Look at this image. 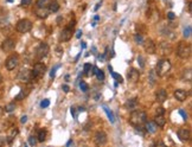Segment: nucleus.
Returning <instances> with one entry per match:
<instances>
[{
	"instance_id": "nucleus-1",
	"label": "nucleus",
	"mask_w": 192,
	"mask_h": 147,
	"mask_svg": "<svg viewBox=\"0 0 192 147\" xmlns=\"http://www.w3.org/2000/svg\"><path fill=\"white\" fill-rule=\"evenodd\" d=\"M147 121V114L142 110H133L130 116H129V122L130 124H133L134 127L137 126H142L145 124V122Z\"/></svg>"
},
{
	"instance_id": "nucleus-2",
	"label": "nucleus",
	"mask_w": 192,
	"mask_h": 147,
	"mask_svg": "<svg viewBox=\"0 0 192 147\" xmlns=\"http://www.w3.org/2000/svg\"><path fill=\"white\" fill-rule=\"evenodd\" d=\"M191 52H192V49H191V45L188 43L179 41L178 47H177V55H178V57H180L183 59H186V58H188L191 56Z\"/></svg>"
},
{
	"instance_id": "nucleus-3",
	"label": "nucleus",
	"mask_w": 192,
	"mask_h": 147,
	"mask_svg": "<svg viewBox=\"0 0 192 147\" xmlns=\"http://www.w3.org/2000/svg\"><path fill=\"white\" fill-rule=\"evenodd\" d=\"M169 70H171V62H169L168 59L164 58V59L159 60V63L156 64V71H155V72H156L158 76L162 77V76H165Z\"/></svg>"
},
{
	"instance_id": "nucleus-4",
	"label": "nucleus",
	"mask_w": 192,
	"mask_h": 147,
	"mask_svg": "<svg viewBox=\"0 0 192 147\" xmlns=\"http://www.w3.org/2000/svg\"><path fill=\"white\" fill-rule=\"evenodd\" d=\"M15 28H17V31L20 32V33H26V32L31 31V28H32V21L28 20V19H20V20L17 23Z\"/></svg>"
},
{
	"instance_id": "nucleus-5",
	"label": "nucleus",
	"mask_w": 192,
	"mask_h": 147,
	"mask_svg": "<svg viewBox=\"0 0 192 147\" xmlns=\"http://www.w3.org/2000/svg\"><path fill=\"white\" fill-rule=\"evenodd\" d=\"M45 71H46L45 64H43V63H36L33 65L32 71H31V79H34L37 77H40L41 75L45 74Z\"/></svg>"
},
{
	"instance_id": "nucleus-6",
	"label": "nucleus",
	"mask_w": 192,
	"mask_h": 147,
	"mask_svg": "<svg viewBox=\"0 0 192 147\" xmlns=\"http://www.w3.org/2000/svg\"><path fill=\"white\" fill-rule=\"evenodd\" d=\"M49 50L50 49H49V45L46 43H40L38 45V47H37V50H36V57L38 59H41V58L46 57L47 53H49Z\"/></svg>"
},
{
	"instance_id": "nucleus-7",
	"label": "nucleus",
	"mask_w": 192,
	"mask_h": 147,
	"mask_svg": "<svg viewBox=\"0 0 192 147\" xmlns=\"http://www.w3.org/2000/svg\"><path fill=\"white\" fill-rule=\"evenodd\" d=\"M18 63H19V57H18L17 55H12V56H9V57L6 59V62H5V66H6L7 70L11 71V70H13V69L17 68Z\"/></svg>"
},
{
	"instance_id": "nucleus-8",
	"label": "nucleus",
	"mask_w": 192,
	"mask_h": 147,
	"mask_svg": "<svg viewBox=\"0 0 192 147\" xmlns=\"http://www.w3.org/2000/svg\"><path fill=\"white\" fill-rule=\"evenodd\" d=\"M14 47H15V41L12 38H6L1 44V50L4 52H11L14 50Z\"/></svg>"
},
{
	"instance_id": "nucleus-9",
	"label": "nucleus",
	"mask_w": 192,
	"mask_h": 147,
	"mask_svg": "<svg viewBox=\"0 0 192 147\" xmlns=\"http://www.w3.org/2000/svg\"><path fill=\"white\" fill-rule=\"evenodd\" d=\"M107 134L103 132V130H98V132H96L95 133V135H94V142L96 143V145H98V146H101V145H104L105 142H107Z\"/></svg>"
},
{
	"instance_id": "nucleus-10",
	"label": "nucleus",
	"mask_w": 192,
	"mask_h": 147,
	"mask_svg": "<svg viewBox=\"0 0 192 147\" xmlns=\"http://www.w3.org/2000/svg\"><path fill=\"white\" fill-rule=\"evenodd\" d=\"M158 50H159V53H160V55H162V56H168V55L172 52V46H171V44L167 43V41H161V43L159 44Z\"/></svg>"
},
{
	"instance_id": "nucleus-11",
	"label": "nucleus",
	"mask_w": 192,
	"mask_h": 147,
	"mask_svg": "<svg viewBox=\"0 0 192 147\" xmlns=\"http://www.w3.org/2000/svg\"><path fill=\"white\" fill-rule=\"evenodd\" d=\"M142 44H143V49H145V51H146L147 53H149V55L155 53L156 46H155V43H154L152 39H146V40H143Z\"/></svg>"
},
{
	"instance_id": "nucleus-12",
	"label": "nucleus",
	"mask_w": 192,
	"mask_h": 147,
	"mask_svg": "<svg viewBox=\"0 0 192 147\" xmlns=\"http://www.w3.org/2000/svg\"><path fill=\"white\" fill-rule=\"evenodd\" d=\"M178 138H179L181 141H188L190 138H191V132H190L187 128L181 127V128H179V130H178Z\"/></svg>"
},
{
	"instance_id": "nucleus-13",
	"label": "nucleus",
	"mask_w": 192,
	"mask_h": 147,
	"mask_svg": "<svg viewBox=\"0 0 192 147\" xmlns=\"http://www.w3.org/2000/svg\"><path fill=\"white\" fill-rule=\"evenodd\" d=\"M72 37V28H70V27H65V28H63V31L60 32V36H59V40L60 41H68V40H70V38Z\"/></svg>"
},
{
	"instance_id": "nucleus-14",
	"label": "nucleus",
	"mask_w": 192,
	"mask_h": 147,
	"mask_svg": "<svg viewBox=\"0 0 192 147\" xmlns=\"http://www.w3.org/2000/svg\"><path fill=\"white\" fill-rule=\"evenodd\" d=\"M127 77H128V81H130V82H133V83H136L137 81H139V77H140V72L136 70V69H134V68H132L129 71H128V75H127Z\"/></svg>"
},
{
	"instance_id": "nucleus-15",
	"label": "nucleus",
	"mask_w": 192,
	"mask_h": 147,
	"mask_svg": "<svg viewBox=\"0 0 192 147\" xmlns=\"http://www.w3.org/2000/svg\"><path fill=\"white\" fill-rule=\"evenodd\" d=\"M187 95H188L187 91L184 90V89H177V90L174 91V97H175L179 102H184V101L186 100Z\"/></svg>"
},
{
	"instance_id": "nucleus-16",
	"label": "nucleus",
	"mask_w": 192,
	"mask_h": 147,
	"mask_svg": "<svg viewBox=\"0 0 192 147\" xmlns=\"http://www.w3.org/2000/svg\"><path fill=\"white\" fill-rule=\"evenodd\" d=\"M18 79H20V81H24V82H27V81H30L31 79V71L30 70H27V69H23L19 74H18Z\"/></svg>"
},
{
	"instance_id": "nucleus-17",
	"label": "nucleus",
	"mask_w": 192,
	"mask_h": 147,
	"mask_svg": "<svg viewBox=\"0 0 192 147\" xmlns=\"http://www.w3.org/2000/svg\"><path fill=\"white\" fill-rule=\"evenodd\" d=\"M145 129H146V132H148V133H151V134H153V133H155L156 130H158V124L154 122V121H146L145 122Z\"/></svg>"
},
{
	"instance_id": "nucleus-18",
	"label": "nucleus",
	"mask_w": 192,
	"mask_h": 147,
	"mask_svg": "<svg viewBox=\"0 0 192 147\" xmlns=\"http://www.w3.org/2000/svg\"><path fill=\"white\" fill-rule=\"evenodd\" d=\"M49 8L47 7H37V9H36V14L39 17V18H46L47 15H49Z\"/></svg>"
},
{
	"instance_id": "nucleus-19",
	"label": "nucleus",
	"mask_w": 192,
	"mask_h": 147,
	"mask_svg": "<svg viewBox=\"0 0 192 147\" xmlns=\"http://www.w3.org/2000/svg\"><path fill=\"white\" fill-rule=\"evenodd\" d=\"M155 97H156V101H159V102H165V100L167 98V92H166V90H165V89L158 90L156 94H155Z\"/></svg>"
},
{
	"instance_id": "nucleus-20",
	"label": "nucleus",
	"mask_w": 192,
	"mask_h": 147,
	"mask_svg": "<svg viewBox=\"0 0 192 147\" xmlns=\"http://www.w3.org/2000/svg\"><path fill=\"white\" fill-rule=\"evenodd\" d=\"M181 79H183L184 82H191V81H192V71H191V69H185V70L183 71Z\"/></svg>"
},
{
	"instance_id": "nucleus-21",
	"label": "nucleus",
	"mask_w": 192,
	"mask_h": 147,
	"mask_svg": "<svg viewBox=\"0 0 192 147\" xmlns=\"http://www.w3.org/2000/svg\"><path fill=\"white\" fill-rule=\"evenodd\" d=\"M126 108L129 109V110H132V111L135 110V109H137V101H136V98H130L129 101H127Z\"/></svg>"
},
{
	"instance_id": "nucleus-22",
	"label": "nucleus",
	"mask_w": 192,
	"mask_h": 147,
	"mask_svg": "<svg viewBox=\"0 0 192 147\" xmlns=\"http://www.w3.org/2000/svg\"><path fill=\"white\" fill-rule=\"evenodd\" d=\"M154 122L158 124V127H164L166 123V119L164 117V115H155Z\"/></svg>"
},
{
	"instance_id": "nucleus-23",
	"label": "nucleus",
	"mask_w": 192,
	"mask_h": 147,
	"mask_svg": "<svg viewBox=\"0 0 192 147\" xmlns=\"http://www.w3.org/2000/svg\"><path fill=\"white\" fill-rule=\"evenodd\" d=\"M18 128H15V127H13L11 130H9V133H8V135H7V142L8 143H11L12 142V140L15 138V135L18 134Z\"/></svg>"
},
{
	"instance_id": "nucleus-24",
	"label": "nucleus",
	"mask_w": 192,
	"mask_h": 147,
	"mask_svg": "<svg viewBox=\"0 0 192 147\" xmlns=\"http://www.w3.org/2000/svg\"><path fill=\"white\" fill-rule=\"evenodd\" d=\"M47 8H49V12H50V13H55V12H57V11L59 9V4L56 2V1H51V2L49 4Z\"/></svg>"
},
{
	"instance_id": "nucleus-25",
	"label": "nucleus",
	"mask_w": 192,
	"mask_h": 147,
	"mask_svg": "<svg viewBox=\"0 0 192 147\" xmlns=\"http://www.w3.org/2000/svg\"><path fill=\"white\" fill-rule=\"evenodd\" d=\"M103 110L105 111V114H107V116H108V119H109V121L111 122V123H114L115 122V117H114V114H113V111L108 108V107H105V106H103Z\"/></svg>"
},
{
	"instance_id": "nucleus-26",
	"label": "nucleus",
	"mask_w": 192,
	"mask_h": 147,
	"mask_svg": "<svg viewBox=\"0 0 192 147\" xmlns=\"http://www.w3.org/2000/svg\"><path fill=\"white\" fill-rule=\"evenodd\" d=\"M162 34H164L165 37H167L168 39H174V38H175L174 32H173V31H171L169 28H165V30L162 31Z\"/></svg>"
},
{
	"instance_id": "nucleus-27",
	"label": "nucleus",
	"mask_w": 192,
	"mask_h": 147,
	"mask_svg": "<svg viewBox=\"0 0 192 147\" xmlns=\"http://www.w3.org/2000/svg\"><path fill=\"white\" fill-rule=\"evenodd\" d=\"M156 77H158V75H156V72L154 71V70H151L149 71V78H148V81H149V83L153 85L154 83H155V81H156Z\"/></svg>"
},
{
	"instance_id": "nucleus-28",
	"label": "nucleus",
	"mask_w": 192,
	"mask_h": 147,
	"mask_svg": "<svg viewBox=\"0 0 192 147\" xmlns=\"http://www.w3.org/2000/svg\"><path fill=\"white\" fill-rule=\"evenodd\" d=\"M110 75H111V76H113V78L116 81V83H122V82H123L122 76H121V75H119V74H116V72H114L113 70L110 71Z\"/></svg>"
},
{
	"instance_id": "nucleus-29",
	"label": "nucleus",
	"mask_w": 192,
	"mask_h": 147,
	"mask_svg": "<svg viewBox=\"0 0 192 147\" xmlns=\"http://www.w3.org/2000/svg\"><path fill=\"white\" fill-rule=\"evenodd\" d=\"M38 139V141L39 142H44L45 141V139H46V132L44 130V129H41V130H39V133H38V136H37Z\"/></svg>"
},
{
	"instance_id": "nucleus-30",
	"label": "nucleus",
	"mask_w": 192,
	"mask_h": 147,
	"mask_svg": "<svg viewBox=\"0 0 192 147\" xmlns=\"http://www.w3.org/2000/svg\"><path fill=\"white\" fill-rule=\"evenodd\" d=\"M191 33H192V27H191V25H187L185 28H184V37L185 38H190L191 37Z\"/></svg>"
},
{
	"instance_id": "nucleus-31",
	"label": "nucleus",
	"mask_w": 192,
	"mask_h": 147,
	"mask_svg": "<svg viewBox=\"0 0 192 147\" xmlns=\"http://www.w3.org/2000/svg\"><path fill=\"white\" fill-rule=\"evenodd\" d=\"M51 0H37V7H47Z\"/></svg>"
},
{
	"instance_id": "nucleus-32",
	"label": "nucleus",
	"mask_w": 192,
	"mask_h": 147,
	"mask_svg": "<svg viewBox=\"0 0 192 147\" xmlns=\"http://www.w3.org/2000/svg\"><path fill=\"white\" fill-rule=\"evenodd\" d=\"M14 109H15V104H14V103H8V104H6V107L4 108V110H5V111H8V113L13 111Z\"/></svg>"
},
{
	"instance_id": "nucleus-33",
	"label": "nucleus",
	"mask_w": 192,
	"mask_h": 147,
	"mask_svg": "<svg viewBox=\"0 0 192 147\" xmlns=\"http://www.w3.org/2000/svg\"><path fill=\"white\" fill-rule=\"evenodd\" d=\"M79 88H81V90H82V91H84V92L89 90V85H88L85 82H83V81H81V82H79Z\"/></svg>"
},
{
	"instance_id": "nucleus-34",
	"label": "nucleus",
	"mask_w": 192,
	"mask_h": 147,
	"mask_svg": "<svg viewBox=\"0 0 192 147\" xmlns=\"http://www.w3.org/2000/svg\"><path fill=\"white\" fill-rule=\"evenodd\" d=\"M95 75L97 76V78H98L100 81H103V79H104V74H103V71H102V70H100V69L96 71V74H95Z\"/></svg>"
},
{
	"instance_id": "nucleus-35",
	"label": "nucleus",
	"mask_w": 192,
	"mask_h": 147,
	"mask_svg": "<svg viewBox=\"0 0 192 147\" xmlns=\"http://www.w3.org/2000/svg\"><path fill=\"white\" fill-rule=\"evenodd\" d=\"M135 41H136L137 44H142V43H143V38H142V36L139 34V33H136V34H135Z\"/></svg>"
},
{
	"instance_id": "nucleus-36",
	"label": "nucleus",
	"mask_w": 192,
	"mask_h": 147,
	"mask_svg": "<svg viewBox=\"0 0 192 147\" xmlns=\"http://www.w3.org/2000/svg\"><path fill=\"white\" fill-rule=\"evenodd\" d=\"M37 141H38V140H37V139H36L34 136H32V135H31V136L28 138V143H30L31 146H36Z\"/></svg>"
},
{
	"instance_id": "nucleus-37",
	"label": "nucleus",
	"mask_w": 192,
	"mask_h": 147,
	"mask_svg": "<svg viewBox=\"0 0 192 147\" xmlns=\"http://www.w3.org/2000/svg\"><path fill=\"white\" fill-rule=\"evenodd\" d=\"M49 106H50V101L46 100V98L43 100V101L40 102V107H41V108H46V107H49Z\"/></svg>"
},
{
	"instance_id": "nucleus-38",
	"label": "nucleus",
	"mask_w": 192,
	"mask_h": 147,
	"mask_svg": "<svg viewBox=\"0 0 192 147\" xmlns=\"http://www.w3.org/2000/svg\"><path fill=\"white\" fill-rule=\"evenodd\" d=\"M32 4V0H21V2H20V5L23 6V7H27V6H30Z\"/></svg>"
},
{
	"instance_id": "nucleus-39",
	"label": "nucleus",
	"mask_w": 192,
	"mask_h": 147,
	"mask_svg": "<svg viewBox=\"0 0 192 147\" xmlns=\"http://www.w3.org/2000/svg\"><path fill=\"white\" fill-rule=\"evenodd\" d=\"M164 113H165V110L162 107H159L155 109V115H164Z\"/></svg>"
},
{
	"instance_id": "nucleus-40",
	"label": "nucleus",
	"mask_w": 192,
	"mask_h": 147,
	"mask_svg": "<svg viewBox=\"0 0 192 147\" xmlns=\"http://www.w3.org/2000/svg\"><path fill=\"white\" fill-rule=\"evenodd\" d=\"M179 114L183 116V120H185V121L187 120V113L184 109H179Z\"/></svg>"
},
{
	"instance_id": "nucleus-41",
	"label": "nucleus",
	"mask_w": 192,
	"mask_h": 147,
	"mask_svg": "<svg viewBox=\"0 0 192 147\" xmlns=\"http://www.w3.org/2000/svg\"><path fill=\"white\" fill-rule=\"evenodd\" d=\"M91 68H92V66H91V64L85 63V64H84V66H83V70H84L85 72H88V71H90V70H91Z\"/></svg>"
},
{
	"instance_id": "nucleus-42",
	"label": "nucleus",
	"mask_w": 192,
	"mask_h": 147,
	"mask_svg": "<svg viewBox=\"0 0 192 147\" xmlns=\"http://www.w3.org/2000/svg\"><path fill=\"white\" fill-rule=\"evenodd\" d=\"M58 66H59V65H57V66H55V68L51 69V71H50V77H51V78L55 77V75H56V70L58 69Z\"/></svg>"
},
{
	"instance_id": "nucleus-43",
	"label": "nucleus",
	"mask_w": 192,
	"mask_h": 147,
	"mask_svg": "<svg viewBox=\"0 0 192 147\" xmlns=\"http://www.w3.org/2000/svg\"><path fill=\"white\" fill-rule=\"evenodd\" d=\"M24 97H25V92L21 90V91L19 92V95H17V96H15V100H23Z\"/></svg>"
},
{
	"instance_id": "nucleus-44",
	"label": "nucleus",
	"mask_w": 192,
	"mask_h": 147,
	"mask_svg": "<svg viewBox=\"0 0 192 147\" xmlns=\"http://www.w3.org/2000/svg\"><path fill=\"white\" fill-rule=\"evenodd\" d=\"M167 18H168L169 20H173V19L175 18V14H174L173 12H168V13H167Z\"/></svg>"
},
{
	"instance_id": "nucleus-45",
	"label": "nucleus",
	"mask_w": 192,
	"mask_h": 147,
	"mask_svg": "<svg viewBox=\"0 0 192 147\" xmlns=\"http://www.w3.org/2000/svg\"><path fill=\"white\" fill-rule=\"evenodd\" d=\"M137 62L140 63V66H141V68H143V65H145V64H143V58H142L141 56H139V57H137Z\"/></svg>"
},
{
	"instance_id": "nucleus-46",
	"label": "nucleus",
	"mask_w": 192,
	"mask_h": 147,
	"mask_svg": "<svg viewBox=\"0 0 192 147\" xmlns=\"http://www.w3.org/2000/svg\"><path fill=\"white\" fill-rule=\"evenodd\" d=\"M62 52H63V49H62L60 46H58V47H57V56L60 57V56H62Z\"/></svg>"
},
{
	"instance_id": "nucleus-47",
	"label": "nucleus",
	"mask_w": 192,
	"mask_h": 147,
	"mask_svg": "<svg viewBox=\"0 0 192 147\" xmlns=\"http://www.w3.org/2000/svg\"><path fill=\"white\" fill-rule=\"evenodd\" d=\"M26 121H27V116H26V115L21 116V119H20V122H21V123H25Z\"/></svg>"
},
{
	"instance_id": "nucleus-48",
	"label": "nucleus",
	"mask_w": 192,
	"mask_h": 147,
	"mask_svg": "<svg viewBox=\"0 0 192 147\" xmlns=\"http://www.w3.org/2000/svg\"><path fill=\"white\" fill-rule=\"evenodd\" d=\"M81 36H82V30H78V31L76 32V37H77V38H79Z\"/></svg>"
},
{
	"instance_id": "nucleus-49",
	"label": "nucleus",
	"mask_w": 192,
	"mask_h": 147,
	"mask_svg": "<svg viewBox=\"0 0 192 147\" xmlns=\"http://www.w3.org/2000/svg\"><path fill=\"white\" fill-rule=\"evenodd\" d=\"M63 90H64L65 92H68V91H69V87H68L66 84H64V85H63Z\"/></svg>"
},
{
	"instance_id": "nucleus-50",
	"label": "nucleus",
	"mask_w": 192,
	"mask_h": 147,
	"mask_svg": "<svg viewBox=\"0 0 192 147\" xmlns=\"http://www.w3.org/2000/svg\"><path fill=\"white\" fill-rule=\"evenodd\" d=\"M71 114H72L73 116H76V108H73V107H71Z\"/></svg>"
},
{
	"instance_id": "nucleus-51",
	"label": "nucleus",
	"mask_w": 192,
	"mask_h": 147,
	"mask_svg": "<svg viewBox=\"0 0 192 147\" xmlns=\"http://www.w3.org/2000/svg\"><path fill=\"white\" fill-rule=\"evenodd\" d=\"M4 111H5V110H4V108H2V107H0V117L4 115Z\"/></svg>"
},
{
	"instance_id": "nucleus-52",
	"label": "nucleus",
	"mask_w": 192,
	"mask_h": 147,
	"mask_svg": "<svg viewBox=\"0 0 192 147\" xmlns=\"http://www.w3.org/2000/svg\"><path fill=\"white\" fill-rule=\"evenodd\" d=\"M81 46H82V49H85V47H87V44H85L84 41H82V44H81Z\"/></svg>"
},
{
	"instance_id": "nucleus-53",
	"label": "nucleus",
	"mask_w": 192,
	"mask_h": 147,
	"mask_svg": "<svg viewBox=\"0 0 192 147\" xmlns=\"http://www.w3.org/2000/svg\"><path fill=\"white\" fill-rule=\"evenodd\" d=\"M100 5H101V4H100V2H98V4H97V5H96V6H95V9H98V7H100Z\"/></svg>"
},
{
	"instance_id": "nucleus-54",
	"label": "nucleus",
	"mask_w": 192,
	"mask_h": 147,
	"mask_svg": "<svg viewBox=\"0 0 192 147\" xmlns=\"http://www.w3.org/2000/svg\"><path fill=\"white\" fill-rule=\"evenodd\" d=\"M191 5H192V4H191V2H188V11H190V12H191V7H192Z\"/></svg>"
},
{
	"instance_id": "nucleus-55",
	"label": "nucleus",
	"mask_w": 192,
	"mask_h": 147,
	"mask_svg": "<svg viewBox=\"0 0 192 147\" xmlns=\"http://www.w3.org/2000/svg\"><path fill=\"white\" fill-rule=\"evenodd\" d=\"M2 83V76H1V74H0V84Z\"/></svg>"
},
{
	"instance_id": "nucleus-56",
	"label": "nucleus",
	"mask_w": 192,
	"mask_h": 147,
	"mask_svg": "<svg viewBox=\"0 0 192 147\" xmlns=\"http://www.w3.org/2000/svg\"><path fill=\"white\" fill-rule=\"evenodd\" d=\"M7 1H12V0H7Z\"/></svg>"
}]
</instances>
